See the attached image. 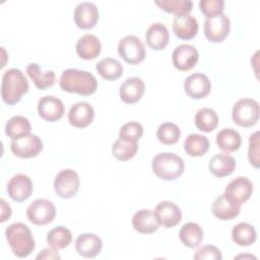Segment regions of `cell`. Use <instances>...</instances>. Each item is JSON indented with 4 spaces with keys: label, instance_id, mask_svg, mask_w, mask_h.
I'll return each instance as SVG.
<instances>
[{
    "label": "cell",
    "instance_id": "7",
    "mask_svg": "<svg viewBox=\"0 0 260 260\" xmlns=\"http://www.w3.org/2000/svg\"><path fill=\"white\" fill-rule=\"evenodd\" d=\"M80 185L78 174L71 169L60 171L55 177L54 189L61 198H71L76 195Z\"/></svg>",
    "mask_w": 260,
    "mask_h": 260
},
{
    "label": "cell",
    "instance_id": "8",
    "mask_svg": "<svg viewBox=\"0 0 260 260\" xmlns=\"http://www.w3.org/2000/svg\"><path fill=\"white\" fill-rule=\"evenodd\" d=\"M55 215V205L48 199H37L26 208V216L28 220L37 225H45L51 222Z\"/></svg>",
    "mask_w": 260,
    "mask_h": 260
},
{
    "label": "cell",
    "instance_id": "25",
    "mask_svg": "<svg viewBox=\"0 0 260 260\" xmlns=\"http://www.w3.org/2000/svg\"><path fill=\"white\" fill-rule=\"evenodd\" d=\"M134 230L140 234H152L158 230L159 223L150 209H140L132 217Z\"/></svg>",
    "mask_w": 260,
    "mask_h": 260
},
{
    "label": "cell",
    "instance_id": "26",
    "mask_svg": "<svg viewBox=\"0 0 260 260\" xmlns=\"http://www.w3.org/2000/svg\"><path fill=\"white\" fill-rule=\"evenodd\" d=\"M236 168L235 158L228 153H217L213 155L208 164L209 172L218 178L231 175Z\"/></svg>",
    "mask_w": 260,
    "mask_h": 260
},
{
    "label": "cell",
    "instance_id": "9",
    "mask_svg": "<svg viewBox=\"0 0 260 260\" xmlns=\"http://www.w3.org/2000/svg\"><path fill=\"white\" fill-rule=\"evenodd\" d=\"M231 21L226 14L220 13L205 18L204 35L212 43L222 42L229 35Z\"/></svg>",
    "mask_w": 260,
    "mask_h": 260
},
{
    "label": "cell",
    "instance_id": "40",
    "mask_svg": "<svg viewBox=\"0 0 260 260\" xmlns=\"http://www.w3.org/2000/svg\"><path fill=\"white\" fill-rule=\"evenodd\" d=\"M199 7L201 12L206 17L220 14L223 11L224 1L223 0H200Z\"/></svg>",
    "mask_w": 260,
    "mask_h": 260
},
{
    "label": "cell",
    "instance_id": "6",
    "mask_svg": "<svg viewBox=\"0 0 260 260\" xmlns=\"http://www.w3.org/2000/svg\"><path fill=\"white\" fill-rule=\"evenodd\" d=\"M118 53L126 63L134 65L140 63L144 59L145 48L138 37L129 35L120 40L118 44Z\"/></svg>",
    "mask_w": 260,
    "mask_h": 260
},
{
    "label": "cell",
    "instance_id": "3",
    "mask_svg": "<svg viewBox=\"0 0 260 260\" xmlns=\"http://www.w3.org/2000/svg\"><path fill=\"white\" fill-rule=\"evenodd\" d=\"M6 240L13 254L25 258L35 250L36 243L28 226L22 222H14L5 231Z\"/></svg>",
    "mask_w": 260,
    "mask_h": 260
},
{
    "label": "cell",
    "instance_id": "36",
    "mask_svg": "<svg viewBox=\"0 0 260 260\" xmlns=\"http://www.w3.org/2000/svg\"><path fill=\"white\" fill-rule=\"evenodd\" d=\"M138 150L137 142L126 141L123 139H117L112 145L113 155L121 161H126L135 156Z\"/></svg>",
    "mask_w": 260,
    "mask_h": 260
},
{
    "label": "cell",
    "instance_id": "43",
    "mask_svg": "<svg viewBox=\"0 0 260 260\" xmlns=\"http://www.w3.org/2000/svg\"><path fill=\"white\" fill-rule=\"evenodd\" d=\"M60 255L58 254V250L51 248V249H44L38 256L37 259H60Z\"/></svg>",
    "mask_w": 260,
    "mask_h": 260
},
{
    "label": "cell",
    "instance_id": "18",
    "mask_svg": "<svg viewBox=\"0 0 260 260\" xmlns=\"http://www.w3.org/2000/svg\"><path fill=\"white\" fill-rule=\"evenodd\" d=\"M93 118V108L86 102H78L74 104L68 112V121L76 128L87 127L92 122Z\"/></svg>",
    "mask_w": 260,
    "mask_h": 260
},
{
    "label": "cell",
    "instance_id": "33",
    "mask_svg": "<svg viewBox=\"0 0 260 260\" xmlns=\"http://www.w3.org/2000/svg\"><path fill=\"white\" fill-rule=\"evenodd\" d=\"M31 129L28 119L22 116H14L5 125V133L12 140L29 134Z\"/></svg>",
    "mask_w": 260,
    "mask_h": 260
},
{
    "label": "cell",
    "instance_id": "27",
    "mask_svg": "<svg viewBox=\"0 0 260 260\" xmlns=\"http://www.w3.org/2000/svg\"><path fill=\"white\" fill-rule=\"evenodd\" d=\"M26 73L39 89H46L54 85L56 80L55 72L52 70L43 72L38 63H30L26 66Z\"/></svg>",
    "mask_w": 260,
    "mask_h": 260
},
{
    "label": "cell",
    "instance_id": "15",
    "mask_svg": "<svg viewBox=\"0 0 260 260\" xmlns=\"http://www.w3.org/2000/svg\"><path fill=\"white\" fill-rule=\"evenodd\" d=\"M184 89L187 95L192 99H203L209 94L211 89V83L207 75L197 72L191 74L185 79Z\"/></svg>",
    "mask_w": 260,
    "mask_h": 260
},
{
    "label": "cell",
    "instance_id": "20",
    "mask_svg": "<svg viewBox=\"0 0 260 260\" xmlns=\"http://www.w3.org/2000/svg\"><path fill=\"white\" fill-rule=\"evenodd\" d=\"M211 210L217 218L221 220H231L239 215L241 204L234 202L223 193L214 199Z\"/></svg>",
    "mask_w": 260,
    "mask_h": 260
},
{
    "label": "cell",
    "instance_id": "22",
    "mask_svg": "<svg viewBox=\"0 0 260 260\" xmlns=\"http://www.w3.org/2000/svg\"><path fill=\"white\" fill-rule=\"evenodd\" d=\"M145 90L144 82L139 77H129L120 86V98L126 104H135L143 95Z\"/></svg>",
    "mask_w": 260,
    "mask_h": 260
},
{
    "label": "cell",
    "instance_id": "5",
    "mask_svg": "<svg viewBox=\"0 0 260 260\" xmlns=\"http://www.w3.org/2000/svg\"><path fill=\"white\" fill-rule=\"evenodd\" d=\"M259 104L253 99L239 100L233 107L232 118L236 124L242 127H251L259 119Z\"/></svg>",
    "mask_w": 260,
    "mask_h": 260
},
{
    "label": "cell",
    "instance_id": "34",
    "mask_svg": "<svg viewBox=\"0 0 260 260\" xmlns=\"http://www.w3.org/2000/svg\"><path fill=\"white\" fill-rule=\"evenodd\" d=\"M218 124V116L216 112L210 108H202L195 115V125L203 132L213 131Z\"/></svg>",
    "mask_w": 260,
    "mask_h": 260
},
{
    "label": "cell",
    "instance_id": "37",
    "mask_svg": "<svg viewBox=\"0 0 260 260\" xmlns=\"http://www.w3.org/2000/svg\"><path fill=\"white\" fill-rule=\"evenodd\" d=\"M154 3L160 9L175 15L189 14L193 7V2L190 0H156Z\"/></svg>",
    "mask_w": 260,
    "mask_h": 260
},
{
    "label": "cell",
    "instance_id": "35",
    "mask_svg": "<svg viewBox=\"0 0 260 260\" xmlns=\"http://www.w3.org/2000/svg\"><path fill=\"white\" fill-rule=\"evenodd\" d=\"M72 241V234L71 232L62 225L56 226L52 229L47 234V242L51 246V248H54L56 250H61L70 245Z\"/></svg>",
    "mask_w": 260,
    "mask_h": 260
},
{
    "label": "cell",
    "instance_id": "12",
    "mask_svg": "<svg viewBox=\"0 0 260 260\" xmlns=\"http://www.w3.org/2000/svg\"><path fill=\"white\" fill-rule=\"evenodd\" d=\"M32 189L30 178L24 174H16L7 183L8 195L16 202L26 200L31 195Z\"/></svg>",
    "mask_w": 260,
    "mask_h": 260
},
{
    "label": "cell",
    "instance_id": "42",
    "mask_svg": "<svg viewBox=\"0 0 260 260\" xmlns=\"http://www.w3.org/2000/svg\"><path fill=\"white\" fill-rule=\"evenodd\" d=\"M249 161L255 168H259V132H254L249 138Z\"/></svg>",
    "mask_w": 260,
    "mask_h": 260
},
{
    "label": "cell",
    "instance_id": "10",
    "mask_svg": "<svg viewBox=\"0 0 260 260\" xmlns=\"http://www.w3.org/2000/svg\"><path fill=\"white\" fill-rule=\"evenodd\" d=\"M10 148L14 155L21 158H30L37 156L42 151L43 142L39 136L27 134L17 139H13Z\"/></svg>",
    "mask_w": 260,
    "mask_h": 260
},
{
    "label": "cell",
    "instance_id": "28",
    "mask_svg": "<svg viewBox=\"0 0 260 260\" xmlns=\"http://www.w3.org/2000/svg\"><path fill=\"white\" fill-rule=\"evenodd\" d=\"M179 238L184 246L188 248H196L203 240V230L196 222H187L181 228Z\"/></svg>",
    "mask_w": 260,
    "mask_h": 260
},
{
    "label": "cell",
    "instance_id": "13",
    "mask_svg": "<svg viewBox=\"0 0 260 260\" xmlns=\"http://www.w3.org/2000/svg\"><path fill=\"white\" fill-rule=\"evenodd\" d=\"M253 184L247 177H237L232 180L225 187L224 194L234 202L242 204L252 195Z\"/></svg>",
    "mask_w": 260,
    "mask_h": 260
},
{
    "label": "cell",
    "instance_id": "30",
    "mask_svg": "<svg viewBox=\"0 0 260 260\" xmlns=\"http://www.w3.org/2000/svg\"><path fill=\"white\" fill-rule=\"evenodd\" d=\"M257 233L248 222H239L232 230V239L239 246H250L255 243Z\"/></svg>",
    "mask_w": 260,
    "mask_h": 260
},
{
    "label": "cell",
    "instance_id": "38",
    "mask_svg": "<svg viewBox=\"0 0 260 260\" xmlns=\"http://www.w3.org/2000/svg\"><path fill=\"white\" fill-rule=\"evenodd\" d=\"M156 136L161 143L171 145L178 142L181 136V130L176 124L172 122H165L157 128Z\"/></svg>",
    "mask_w": 260,
    "mask_h": 260
},
{
    "label": "cell",
    "instance_id": "16",
    "mask_svg": "<svg viewBox=\"0 0 260 260\" xmlns=\"http://www.w3.org/2000/svg\"><path fill=\"white\" fill-rule=\"evenodd\" d=\"M153 213L158 223L167 229L177 225L182 218L181 209L171 201L159 202L155 206Z\"/></svg>",
    "mask_w": 260,
    "mask_h": 260
},
{
    "label": "cell",
    "instance_id": "39",
    "mask_svg": "<svg viewBox=\"0 0 260 260\" xmlns=\"http://www.w3.org/2000/svg\"><path fill=\"white\" fill-rule=\"evenodd\" d=\"M143 134V127L140 123L132 121L124 124L119 131V138L126 140V141H132L137 142V140L142 136Z\"/></svg>",
    "mask_w": 260,
    "mask_h": 260
},
{
    "label": "cell",
    "instance_id": "14",
    "mask_svg": "<svg viewBox=\"0 0 260 260\" xmlns=\"http://www.w3.org/2000/svg\"><path fill=\"white\" fill-rule=\"evenodd\" d=\"M65 107L61 100L53 95H45L38 102V113L46 121L54 122L64 115Z\"/></svg>",
    "mask_w": 260,
    "mask_h": 260
},
{
    "label": "cell",
    "instance_id": "23",
    "mask_svg": "<svg viewBox=\"0 0 260 260\" xmlns=\"http://www.w3.org/2000/svg\"><path fill=\"white\" fill-rule=\"evenodd\" d=\"M77 55L85 60H92L96 58L102 50L100 39L92 34H85L78 39L76 43Z\"/></svg>",
    "mask_w": 260,
    "mask_h": 260
},
{
    "label": "cell",
    "instance_id": "32",
    "mask_svg": "<svg viewBox=\"0 0 260 260\" xmlns=\"http://www.w3.org/2000/svg\"><path fill=\"white\" fill-rule=\"evenodd\" d=\"M184 149L190 156H202L209 149V140L197 133L190 134L185 139Z\"/></svg>",
    "mask_w": 260,
    "mask_h": 260
},
{
    "label": "cell",
    "instance_id": "24",
    "mask_svg": "<svg viewBox=\"0 0 260 260\" xmlns=\"http://www.w3.org/2000/svg\"><path fill=\"white\" fill-rule=\"evenodd\" d=\"M145 40L151 49L156 51L162 50L169 44V29L164 23L154 22L148 26L145 34Z\"/></svg>",
    "mask_w": 260,
    "mask_h": 260
},
{
    "label": "cell",
    "instance_id": "1",
    "mask_svg": "<svg viewBox=\"0 0 260 260\" xmlns=\"http://www.w3.org/2000/svg\"><path fill=\"white\" fill-rule=\"evenodd\" d=\"M60 87L67 92L90 95L98 88V80L93 74L85 70L69 68L62 72L59 79Z\"/></svg>",
    "mask_w": 260,
    "mask_h": 260
},
{
    "label": "cell",
    "instance_id": "19",
    "mask_svg": "<svg viewBox=\"0 0 260 260\" xmlns=\"http://www.w3.org/2000/svg\"><path fill=\"white\" fill-rule=\"evenodd\" d=\"M173 31L175 35L182 40L193 39L198 31V21L190 14L176 15L173 20Z\"/></svg>",
    "mask_w": 260,
    "mask_h": 260
},
{
    "label": "cell",
    "instance_id": "29",
    "mask_svg": "<svg viewBox=\"0 0 260 260\" xmlns=\"http://www.w3.org/2000/svg\"><path fill=\"white\" fill-rule=\"evenodd\" d=\"M242 143L241 135L233 128L221 129L216 135L217 146L226 152H233L240 148Z\"/></svg>",
    "mask_w": 260,
    "mask_h": 260
},
{
    "label": "cell",
    "instance_id": "17",
    "mask_svg": "<svg viewBox=\"0 0 260 260\" xmlns=\"http://www.w3.org/2000/svg\"><path fill=\"white\" fill-rule=\"evenodd\" d=\"M99 19V9L89 1L80 2L74 10V21L76 25L83 29L91 28Z\"/></svg>",
    "mask_w": 260,
    "mask_h": 260
},
{
    "label": "cell",
    "instance_id": "21",
    "mask_svg": "<svg viewBox=\"0 0 260 260\" xmlns=\"http://www.w3.org/2000/svg\"><path fill=\"white\" fill-rule=\"evenodd\" d=\"M103 248L101 238L94 234H82L78 236L75 242V249L77 253L85 258H93L98 256Z\"/></svg>",
    "mask_w": 260,
    "mask_h": 260
},
{
    "label": "cell",
    "instance_id": "2",
    "mask_svg": "<svg viewBox=\"0 0 260 260\" xmlns=\"http://www.w3.org/2000/svg\"><path fill=\"white\" fill-rule=\"evenodd\" d=\"M28 81L17 68L6 70L2 76L1 98L7 105H15L28 90Z\"/></svg>",
    "mask_w": 260,
    "mask_h": 260
},
{
    "label": "cell",
    "instance_id": "44",
    "mask_svg": "<svg viewBox=\"0 0 260 260\" xmlns=\"http://www.w3.org/2000/svg\"><path fill=\"white\" fill-rule=\"evenodd\" d=\"M0 202H1V210H2L0 221L4 222L6 219H8L10 217V215H11V208H10L9 204H7L4 199H1Z\"/></svg>",
    "mask_w": 260,
    "mask_h": 260
},
{
    "label": "cell",
    "instance_id": "41",
    "mask_svg": "<svg viewBox=\"0 0 260 260\" xmlns=\"http://www.w3.org/2000/svg\"><path fill=\"white\" fill-rule=\"evenodd\" d=\"M222 258L219 249L212 245H206L199 248L194 254L195 260H220Z\"/></svg>",
    "mask_w": 260,
    "mask_h": 260
},
{
    "label": "cell",
    "instance_id": "31",
    "mask_svg": "<svg viewBox=\"0 0 260 260\" xmlns=\"http://www.w3.org/2000/svg\"><path fill=\"white\" fill-rule=\"evenodd\" d=\"M98 73L107 80H116L123 74V66L117 59L105 58L95 65Z\"/></svg>",
    "mask_w": 260,
    "mask_h": 260
},
{
    "label": "cell",
    "instance_id": "11",
    "mask_svg": "<svg viewBox=\"0 0 260 260\" xmlns=\"http://www.w3.org/2000/svg\"><path fill=\"white\" fill-rule=\"evenodd\" d=\"M199 53L197 49L189 44H182L175 48L172 54L173 65L180 71L191 70L198 62Z\"/></svg>",
    "mask_w": 260,
    "mask_h": 260
},
{
    "label": "cell",
    "instance_id": "4",
    "mask_svg": "<svg viewBox=\"0 0 260 260\" xmlns=\"http://www.w3.org/2000/svg\"><path fill=\"white\" fill-rule=\"evenodd\" d=\"M185 169L183 159L172 152H161L152 159V171L161 180L174 181L180 177Z\"/></svg>",
    "mask_w": 260,
    "mask_h": 260
}]
</instances>
